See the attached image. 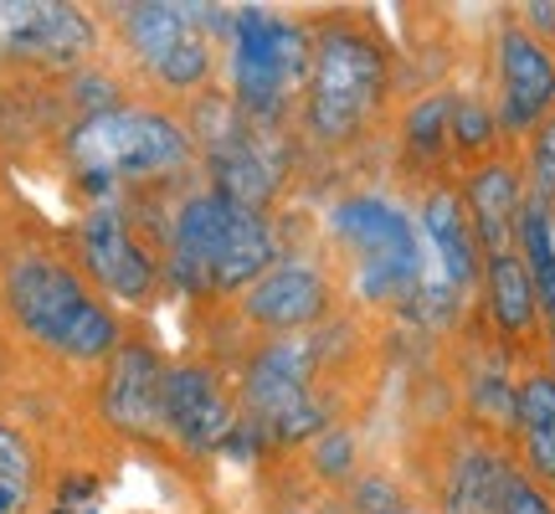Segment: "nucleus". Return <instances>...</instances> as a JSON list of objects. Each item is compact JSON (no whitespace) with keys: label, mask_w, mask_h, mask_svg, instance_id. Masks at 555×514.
Here are the masks:
<instances>
[{"label":"nucleus","mask_w":555,"mask_h":514,"mask_svg":"<svg viewBox=\"0 0 555 514\" xmlns=\"http://www.w3.org/2000/svg\"><path fill=\"white\" fill-rule=\"evenodd\" d=\"M41 442L0 412V514H31L41 499Z\"/></svg>","instance_id":"6ab92c4d"},{"label":"nucleus","mask_w":555,"mask_h":514,"mask_svg":"<svg viewBox=\"0 0 555 514\" xmlns=\"http://www.w3.org/2000/svg\"><path fill=\"white\" fill-rule=\"evenodd\" d=\"M525 191L545 211H555V114L525 139Z\"/></svg>","instance_id":"b1692460"},{"label":"nucleus","mask_w":555,"mask_h":514,"mask_svg":"<svg viewBox=\"0 0 555 514\" xmlns=\"http://www.w3.org/2000/svg\"><path fill=\"white\" fill-rule=\"evenodd\" d=\"M391 514H427V510H406V504H401V510H391Z\"/></svg>","instance_id":"c85d7f7f"},{"label":"nucleus","mask_w":555,"mask_h":514,"mask_svg":"<svg viewBox=\"0 0 555 514\" xmlns=\"http://www.w3.org/2000/svg\"><path fill=\"white\" fill-rule=\"evenodd\" d=\"M457 196L468 206V221H474V237H478V253L483 257H499V253H515V227H519V211H525V170H519L509 155H494V159H478L468 165V176L457 185Z\"/></svg>","instance_id":"2eb2a0df"},{"label":"nucleus","mask_w":555,"mask_h":514,"mask_svg":"<svg viewBox=\"0 0 555 514\" xmlns=\"http://www.w3.org/2000/svg\"><path fill=\"white\" fill-rule=\"evenodd\" d=\"M319 360H324V330L309 335H283V339H262L258 350L242 356L237 371V401L242 416L273 442H314L330 416L324 401L314 396Z\"/></svg>","instance_id":"0eeeda50"},{"label":"nucleus","mask_w":555,"mask_h":514,"mask_svg":"<svg viewBox=\"0 0 555 514\" xmlns=\"http://www.w3.org/2000/svg\"><path fill=\"white\" fill-rule=\"evenodd\" d=\"M499 139H504V129H499V114L494 103L474 99V93H457L453 103V155L463 159H494Z\"/></svg>","instance_id":"5701e85b"},{"label":"nucleus","mask_w":555,"mask_h":514,"mask_svg":"<svg viewBox=\"0 0 555 514\" xmlns=\"http://www.w3.org/2000/svg\"><path fill=\"white\" fill-rule=\"evenodd\" d=\"M499 514H555V494L545 484L525 474V468H509L504 478V499H499Z\"/></svg>","instance_id":"a878e982"},{"label":"nucleus","mask_w":555,"mask_h":514,"mask_svg":"<svg viewBox=\"0 0 555 514\" xmlns=\"http://www.w3.org/2000/svg\"><path fill=\"white\" fill-rule=\"evenodd\" d=\"M330 232L356 257V298L371 309H401L422 294V237L397 201L376 191H350L330 206Z\"/></svg>","instance_id":"423d86ee"},{"label":"nucleus","mask_w":555,"mask_h":514,"mask_svg":"<svg viewBox=\"0 0 555 514\" xmlns=\"http://www.w3.org/2000/svg\"><path fill=\"white\" fill-rule=\"evenodd\" d=\"M0 324L16 345L78 371H103L129 339L124 314L93 294L73 253L26 232L0 237Z\"/></svg>","instance_id":"f257e3e1"},{"label":"nucleus","mask_w":555,"mask_h":514,"mask_svg":"<svg viewBox=\"0 0 555 514\" xmlns=\"http://www.w3.org/2000/svg\"><path fill=\"white\" fill-rule=\"evenodd\" d=\"M62 159L82 191L108 201L119 191L191 185L201 155L185 129V114L150 99H129L108 114L62 124Z\"/></svg>","instance_id":"7ed1b4c3"},{"label":"nucleus","mask_w":555,"mask_h":514,"mask_svg":"<svg viewBox=\"0 0 555 514\" xmlns=\"http://www.w3.org/2000/svg\"><path fill=\"white\" fill-rule=\"evenodd\" d=\"M67 253L93 283V294L108 298L114 309H155L159 304V288H165L159 253H150V242L139 237L134 217L119 196L93 201L82 211L67 237Z\"/></svg>","instance_id":"6e6552de"},{"label":"nucleus","mask_w":555,"mask_h":514,"mask_svg":"<svg viewBox=\"0 0 555 514\" xmlns=\"http://www.w3.org/2000/svg\"><path fill=\"white\" fill-rule=\"evenodd\" d=\"M99 21L114 31L124 67L144 88L191 31L227 26V11H217V5H180V0H129V5H108Z\"/></svg>","instance_id":"4468645a"},{"label":"nucleus","mask_w":555,"mask_h":514,"mask_svg":"<svg viewBox=\"0 0 555 514\" xmlns=\"http://www.w3.org/2000/svg\"><path fill=\"white\" fill-rule=\"evenodd\" d=\"M551 371H555V339H551Z\"/></svg>","instance_id":"c756f323"},{"label":"nucleus","mask_w":555,"mask_h":514,"mask_svg":"<svg viewBox=\"0 0 555 514\" xmlns=\"http://www.w3.org/2000/svg\"><path fill=\"white\" fill-rule=\"evenodd\" d=\"M356 510L360 514H391V510H401L397 489H391L386 478H360V484H356Z\"/></svg>","instance_id":"bb28decb"},{"label":"nucleus","mask_w":555,"mask_h":514,"mask_svg":"<svg viewBox=\"0 0 555 514\" xmlns=\"http://www.w3.org/2000/svg\"><path fill=\"white\" fill-rule=\"evenodd\" d=\"M422 232L433 242L448 294L478 288V278H483V253H478L474 221H468V206L457 196V185H433V191L422 196Z\"/></svg>","instance_id":"dca6fc26"},{"label":"nucleus","mask_w":555,"mask_h":514,"mask_svg":"<svg viewBox=\"0 0 555 514\" xmlns=\"http://www.w3.org/2000/svg\"><path fill=\"white\" fill-rule=\"evenodd\" d=\"M278 257H283V237L273 217L227 201L206 180L180 185V201L170 206L159 232L165 283H176L180 294L232 298L247 294Z\"/></svg>","instance_id":"f03ea898"},{"label":"nucleus","mask_w":555,"mask_h":514,"mask_svg":"<svg viewBox=\"0 0 555 514\" xmlns=\"http://www.w3.org/2000/svg\"><path fill=\"white\" fill-rule=\"evenodd\" d=\"M494 114L504 139H530L555 114V47L540 41L519 16H504L494 37Z\"/></svg>","instance_id":"9b49d317"},{"label":"nucleus","mask_w":555,"mask_h":514,"mask_svg":"<svg viewBox=\"0 0 555 514\" xmlns=\"http://www.w3.org/2000/svg\"><path fill=\"white\" fill-rule=\"evenodd\" d=\"M165 371L170 365L150 339H124L114 360L99 371V391H93V412L103 427L134 437V442L165 437Z\"/></svg>","instance_id":"f8f14e48"},{"label":"nucleus","mask_w":555,"mask_h":514,"mask_svg":"<svg viewBox=\"0 0 555 514\" xmlns=\"http://www.w3.org/2000/svg\"><path fill=\"white\" fill-rule=\"evenodd\" d=\"M11 386H16V339L5 335V324H0V401H5Z\"/></svg>","instance_id":"cd10ccee"},{"label":"nucleus","mask_w":555,"mask_h":514,"mask_svg":"<svg viewBox=\"0 0 555 514\" xmlns=\"http://www.w3.org/2000/svg\"><path fill=\"white\" fill-rule=\"evenodd\" d=\"M478 288H483V314H489L499 339L525 345V339L540 335V324H545V319H540V294H535V278H530V268H525L519 253L483 257Z\"/></svg>","instance_id":"f3484780"},{"label":"nucleus","mask_w":555,"mask_h":514,"mask_svg":"<svg viewBox=\"0 0 555 514\" xmlns=\"http://www.w3.org/2000/svg\"><path fill=\"white\" fill-rule=\"evenodd\" d=\"M314 62L298 99V129L319 150H350L371 134V124L391 93V47L356 11H330L309 21Z\"/></svg>","instance_id":"20e7f679"},{"label":"nucleus","mask_w":555,"mask_h":514,"mask_svg":"<svg viewBox=\"0 0 555 514\" xmlns=\"http://www.w3.org/2000/svg\"><path fill=\"white\" fill-rule=\"evenodd\" d=\"M515 253L525 257V268L535 278L545 339H555V211H545L530 196H525V211H519V227H515Z\"/></svg>","instance_id":"412c9836"},{"label":"nucleus","mask_w":555,"mask_h":514,"mask_svg":"<svg viewBox=\"0 0 555 514\" xmlns=\"http://www.w3.org/2000/svg\"><path fill=\"white\" fill-rule=\"evenodd\" d=\"M515 437H519V468L555 489V371L530 365L515 381Z\"/></svg>","instance_id":"a211bd4d"},{"label":"nucleus","mask_w":555,"mask_h":514,"mask_svg":"<svg viewBox=\"0 0 555 514\" xmlns=\"http://www.w3.org/2000/svg\"><path fill=\"white\" fill-rule=\"evenodd\" d=\"M242 427V401L227 391L217 365L206 360H180L165 371V433L185 453H217Z\"/></svg>","instance_id":"ddd939ff"},{"label":"nucleus","mask_w":555,"mask_h":514,"mask_svg":"<svg viewBox=\"0 0 555 514\" xmlns=\"http://www.w3.org/2000/svg\"><path fill=\"white\" fill-rule=\"evenodd\" d=\"M330 309H335V278L324 273V262L298 253H283L247 294H237V319L262 339L324 330Z\"/></svg>","instance_id":"9d476101"},{"label":"nucleus","mask_w":555,"mask_h":514,"mask_svg":"<svg viewBox=\"0 0 555 514\" xmlns=\"http://www.w3.org/2000/svg\"><path fill=\"white\" fill-rule=\"evenodd\" d=\"M309 62H314L309 21L268 5H242L227 16V99L237 103L242 119L283 129V119L304 99Z\"/></svg>","instance_id":"39448f33"},{"label":"nucleus","mask_w":555,"mask_h":514,"mask_svg":"<svg viewBox=\"0 0 555 514\" xmlns=\"http://www.w3.org/2000/svg\"><path fill=\"white\" fill-rule=\"evenodd\" d=\"M103 62V21L67 0H0V67L11 73H62Z\"/></svg>","instance_id":"1a4fd4ad"},{"label":"nucleus","mask_w":555,"mask_h":514,"mask_svg":"<svg viewBox=\"0 0 555 514\" xmlns=\"http://www.w3.org/2000/svg\"><path fill=\"white\" fill-rule=\"evenodd\" d=\"M509 458L494 448H468L453 458V478H448V514H499L504 499V478H509Z\"/></svg>","instance_id":"aec40b11"},{"label":"nucleus","mask_w":555,"mask_h":514,"mask_svg":"<svg viewBox=\"0 0 555 514\" xmlns=\"http://www.w3.org/2000/svg\"><path fill=\"white\" fill-rule=\"evenodd\" d=\"M309 463H314V474L319 478H350L356 474V433H350V427H324V433L314 437V442H309Z\"/></svg>","instance_id":"393cba45"},{"label":"nucleus","mask_w":555,"mask_h":514,"mask_svg":"<svg viewBox=\"0 0 555 514\" xmlns=\"http://www.w3.org/2000/svg\"><path fill=\"white\" fill-rule=\"evenodd\" d=\"M453 103L457 93H427L406 108L401 119V144H406V159L422 165V170H437L442 159L453 155Z\"/></svg>","instance_id":"4be33fe9"}]
</instances>
